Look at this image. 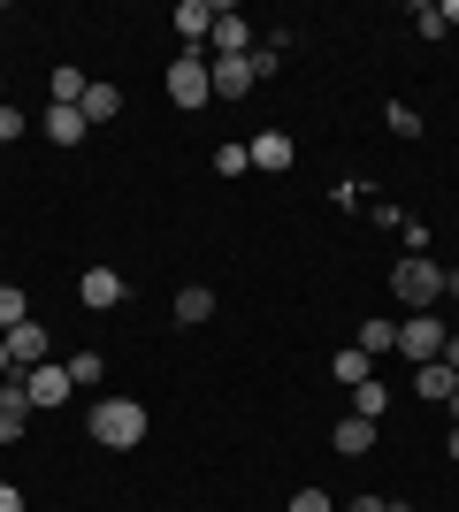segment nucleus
<instances>
[{
  "label": "nucleus",
  "instance_id": "1",
  "mask_svg": "<svg viewBox=\"0 0 459 512\" xmlns=\"http://www.w3.org/2000/svg\"><path fill=\"white\" fill-rule=\"evenodd\" d=\"M92 444L138 451L146 444V406H138V398H100V406H92Z\"/></svg>",
  "mask_w": 459,
  "mask_h": 512
},
{
  "label": "nucleus",
  "instance_id": "2",
  "mask_svg": "<svg viewBox=\"0 0 459 512\" xmlns=\"http://www.w3.org/2000/svg\"><path fill=\"white\" fill-rule=\"evenodd\" d=\"M391 299L406 306V314H429V306L444 299V268H437V260H421V253H406L391 268Z\"/></svg>",
  "mask_w": 459,
  "mask_h": 512
},
{
  "label": "nucleus",
  "instance_id": "3",
  "mask_svg": "<svg viewBox=\"0 0 459 512\" xmlns=\"http://www.w3.org/2000/svg\"><path fill=\"white\" fill-rule=\"evenodd\" d=\"M169 100L176 107H207V100H215V62L176 54V62H169Z\"/></svg>",
  "mask_w": 459,
  "mask_h": 512
},
{
  "label": "nucleus",
  "instance_id": "4",
  "mask_svg": "<svg viewBox=\"0 0 459 512\" xmlns=\"http://www.w3.org/2000/svg\"><path fill=\"white\" fill-rule=\"evenodd\" d=\"M444 337H452V321H437V314H406L398 321V352H406V360L414 367H429L444 352Z\"/></svg>",
  "mask_w": 459,
  "mask_h": 512
},
{
  "label": "nucleus",
  "instance_id": "5",
  "mask_svg": "<svg viewBox=\"0 0 459 512\" xmlns=\"http://www.w3.org/2000/svg\"><path fill=\"white\" fill-rule=\"evenodd\" d=\"M207 39H215V62H245V54H253V23H245L230 0H215V31H207Z\"/></svg>",
  "mask_w": 459,
  "mask_h": 512
},
{
  "label": "nucleus",
  "instance_id": "6",
  "mask_svg": "<svg viewBox=\"0 0 459 512\" xmlns=\"http://www.w3.org/2000/svg\"><path fill=\"white\" fill-rule=\"evenodd\" d=\"M16 383H23V398H31V413H54V406H62V398H69V390H77V383H69V367H54V360H39V367H31V375H16Z\"/></svg>",
  "mask_w": 459,
  "mask_h": 512
},
{
  "label": "nucleus",
  "instance_id": "7",
  "mask_svg": "<svg viewBox=\"0 0 459 512\" xmlns=\"http://www.w3.org/2000/svg\"><path fill=\"white\" fill-rule=\"evenodd\" d=\"M77 299H85L92 314H108V306H123V299H131V283L115 276V268H85V276H77Z\"/></svg>",
  "mask_w": 459,
  "mask_h": 512
},
{
  "label": "nucleus",
  "instance_id": "8",
  "mask_svg": "<svg viewBox=\"0 0 459 512\" xmlns=\"http://www.w3.org/2000/svg\"><path fill=\"white\" fill-rule=\"evenodd\" d=\"M8 337V360H16V375H31V367L46 360V321H16V329H0Z\"/></svg>",
  "mask_w": 459,
  "mask_h": 512
},
{
  "label": "nucleus",
  "instance_id": "9",
  "mask_svg": "<svg viewBox=\"0 0 459 512\" xmlns=\"http://www.w3.org/2000/svg\"><path fill=\"white\" fill-rule=\"evenodd\" d=\"M31 436V398L23 383H0V444H23Z\"/></svg>",
  "mask_w": 459,
  "mask_h": 512
},
{
  "label": "nucleus",
  "instance_id": "10",
  "mask_svg": "<svg viewBox=\"0 0 459 512\" xmlns=\"http://www.w3.org/2000/svg\"><path fill=\"white\" fill-rule=\"evenodd\" d=\"M245 153H253V169L284 176L291 169V130H261V138H245Z\"/></svg>",
  "mask_w": 459,
  "mask_h": 512
},
{
  "label": "nucleus",
  "instance_id": "11",
  "mask_svg": "<svg viewBox=\"0 0 459 512\" xmlns=\"http://www.w3.org/2000/svg\"><path fill=\"white\" fill-rule=\"evenodd\" d=\"M85 92H92V77L77 62H62L54 77H46V100H54V107H85Z\"/></svg>",
  "mask_w": 459,
  "mask_h": 512
},
{
  "label": "nucleus",
  "instance_id": "12",
  "mask_svg": "<svg viewBox=\"0 0 459 512\" xmlns=\"http://www.w3.org/2000/svg\"><path fill=\"white\" fill-rule=\"evenodd\" d=\"M329 451H345V459H360V451H375V421H360V413H345V421L329 428Z\"/></svg>",
  "mask_w": 459,
  "mask_h": 512
},
{
  "label": "nucleus",
  "instance_id": "13",
  "mask_svg": "<svg viewBox=\"0 0 459 512\" xmlns=\"http://www.w3.org/2000/svg\"><path fill=\"white\" fill-rule=\"evenodd\" d=\"M176 321H184V329L215 321V291H207V283H184V291H176Z\"/></svg>",
  "mask_w": 459,
  "mask_h": 512
},
{
  "label": "nucleus",
  "instance_id": "14",
  "mask_svg": "<svg viewBox=\"0 0 459 512\" xmlns=\"http://www.w3.org/2000/svg\"><path fill=\"white\" fill-rule=\"evenodd\" d=\"M253 85H261V77H253V62H215V100H245Z\"/></svg>",
  "mask_w": 459,
  "mask_h": 512
},
{
  "label": "nucleus",
  "instance_id": "15",
  "mask_svg": "<svg viewBox=\"0 0 459 512\" xmlns=\"http://www.w3.org/2000/svg\"><path fill=\"white\" fill-rule=\"evenodd\" d=\"M176 31H184V39H207V31H215V0H176Z\"/></svg>",
  "mask_w": 459,
  "mask_h": 512
},
{
  "label": "nucleus",
  "instance_id": "16",
  "mask_svg": "<svg viewBox=\"0 0 459 512\" xmlns=\"http://www.w3.org/2000/svg\"><path fill=\"white\" fill-rule=\"evenodd\" d=\"M85 115H77V107H46V138H54V146H85Z\"/></svg>",
  "mask_w": 459,
  "mask_h": 512
},
{
  "label": "nucleus",
  "instance_id": "17",
  "mask_svg": "<svg viewBox=\"0 0 459 512\" xmlns=\"http://www.w3.org/2000/svg\"><path fill=\"white\" fill-rule=\"evenodd\" d=\"M459 390V375L444 360H429V367H414V398H452Z\"/></svg>",
  "mask_w": 459,
  "mask_h": 512
},
{
  "label": "nucleus",
  "instance_id": "18",
  "mask_svg": "<svg viewBox=\"0 0 459 512\" xmlns=\"http://www.w3.org/2000/svg\"><path fill=\"white\" fill-rule=\"evenodd\" d=\"M352 413H360V421H383V413H391V390L375 383V375H368V383H352Z\"/></svg>",
  "mask_w": 459,
  "mask_h": 512
},
{
  "label": "nucleus",
  "instance_id": "19",
  "mask_svg": "<svg viewBox=\"0 0 459 512\" xmlns=\"http://www.w3.org/2000/svg\"><path fill=\"white\" fill-rule=\"evenodd\" d=\"M77 115H85V123H115V115H123V92H115V85H92Z\"/></svg>",
  "mask_w": 459,
  "mask_h": 512
},
{
  "label": "nucleus",
  "instance_id": "20",
  "mask_svg": "<svg viewBox=\"0 0 459 512\" xmlns=\"http://www.w3.org/2000/svg\"><path fill=\"white\" fill-rule=\"evenodd\" d=\"M329 375H337V383H368V375H375V360L360 352V344H345V352L329 360Z\"/></svg>",
  "mask_w": 459,
  "mask_h": 512
},
{
  "label": "nucleus",
  "instance_id": "21",
  "mask_svg": "<svg viewBox=\"0 0 459 512\" xmlns=\"http://www.w3.org/2000/svg\"><path fill=\"white\" fill-rule=\"evenodd\" d=\"M352 344H360L368 360H375V352H398V321H360V337H352Z\"/></svg>",
  "mask_w": 459,
  "mask_h": 512
},
{
  "label": "nucleus",
  "instance_id": "22",
  "mask_svg": "<svg viewBox=\"0 0 459 512\" xmlns=\"http://www.w3.org/2000/svg\"><path fill=\"white\" fill-rule=\"evenodd\" d=\"M16 321H31V299H23L16 283H0V329H16Z\"/></svg>",
  "mask_w": 459,
  "mask_h": 512
},
{
  "label": "nucleus",
  "instance_id": "23",
  "mask_svg": "<svg viewBox=\"0 0 459 512\" xmlns=\"http://www.w3.org/2000/svg\"><path fill=\"white\" fill-rule=\"evenodd\" d=\"M100 375H108V367H100V352H77V360H69V383H77V390H92Z\"/></svg>",
  "mask_w": 459,
  "mask_h": 512
},
{
  "label": "nucleus",
  "instance_id": "24",
  "mask_svg": "<svg viewBox=\"0 0 459 512\" xmlns=\"http://www.w3.org/2000/svg\"><path fill=\"white\" fill-rule=\"evenodd\" d=\"M245 169H253V153H245V146H215V176H245Z\"/></svg>",
  "mask_w": 459,
  "mask_h": 512
},
{
  "label": "nucleus",
  "instance_id": "25",
  "mask_svg": "<svg viewBox=\"0 0 459 512\" xmlns=\"http://www.w3.org/2000/svg\"><path fill=\"white\" fill-rule=\"evenodd\" d=\"M414 31H421V39H444L452 23H444V8H429V0H421V8H414Z\"/></svg>",
  "mask_w": 459,
  "mask_h": 512
},
{
  "label": "nucleus",
  "instance_id": "26",
  "mask_svg": "<svg viewBox=\"0 0 459 512\" xmlns=\"http://www.w3.org/2000/svg\"><path fill=\"white\" fill-rule=\"evenodd\" d=\"M391 130H398V138H421V115L406 100H391Z\"/></svg>",
  "mask_w": 459,
  "mask_h": 512
},
{
  "label": "nucleus",
  "instance_id": "27",
  "mask_svg": "<svg viewBox=\"0 0 459 512\" xmlns=\"http://www.w3.org/2000/svg\"><path fill=\"white\" fill-rule=\"evenodd\" d=\"M16 138H23V107L0 100V146H16Z\"/></svg>",
  "mask_w": 459,
  "mask_h": 512
},
{
  "label": "nucleus",
  "instance_id": "28",
  "mask_svg": "<svg viewBox=\"0 0 459 512\" xmlns=\"http://www.w3.org/2000/svg\"><path fill=\"white\" fill-rule=\"evenodd\" d=\"M291 512H337V505H329V490H291Z\"/></svg>",
  "mask_w": 459,
  "mask_h": 512
},
{
  "label": "nucleus",
  "instance_id": "29",
  "mask_svg": "<svg viewBox=\"0 0 459 512\" xmlns=\"http://www.w3.org/2000/svg\"><path fill=\"white\" fill-rule=\"evenodd\" d=\"M345 512H391V497H352Z\"/></svg>",
  "mask_w": 459,
  "mask_h": 512
},
{
  "label": "nucleus",
  "instance_id": "30",
  "mask_svg": "<svg viewBox=\"0 0 459 512\" xmlns=\"http://www.w3.org/2000/svg\"><path fill=\"white\" fill-rule=\"evenodd\" d=\"M0 512H23V490H8V482H0Z\"/></svg>",
  "mask_w": 459,
  "mask_h": 512
},
{
  "label": "nucleus",
  "instance_id": "31",
  "mask_svg": "<svg viewBox=\"0 0 459 512\" xmlns=\"http://www.w3.org/2000/svg\"><path fill=\"white\" fill-rule=\"evenodd\" d=\"M0 383H16V360H8V337H0Z\"/></svg>",
  "mask_w": 459,
  "mask_h": 512
},
{
  "label": "nucleus",
  "instance_id": "32",
  "mask_svg": "<svg viewBox=\"0 0 459 512\" xmlns=\"http://www.w3.org/2000/svg\"><path fill=\"white\" fill-rule=\"evenodd\" d=\"M444 451H452V459H459V421H452V436H444Z\"/></svg>",
  "mask_w": 459,
  "mask_h": 512
},
{
  "label": "nucleus",
  "instance_id": "33",
  "mask_svg": "<svg viewBox=\"0 0 459 512\" xmlns=\"http://www.w3.org/2000/svg\"><path fill=\"white\" fill-rule=\"evenodd\" d=\"M452 306H459V291H452ZM452 329H459V321H452Z\"/></svg>",
  "mask_w": 459,
  "mask_h": 512
},
{
  "label": "nucleus",
  "instance_id": "34",
  "mask_svg": "<svg viewBox=\"0 0 459 512\" xmlns=\"http://www.w3.org/2000/svg\"><path fill=\"white\" fill-rule=\"evenodd\" d=\"M452 230H459V214H452Z\"/></svg>",
  "mask_w": 459,
  "mask_h": 512
}]
</instances>
